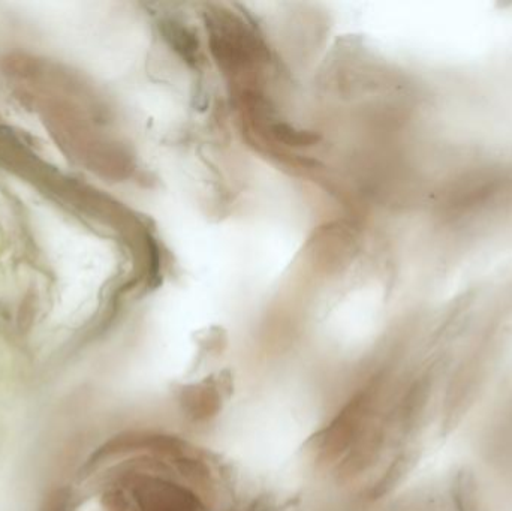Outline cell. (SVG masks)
Instances as JSON below:
<instances>
[]
</instances>
